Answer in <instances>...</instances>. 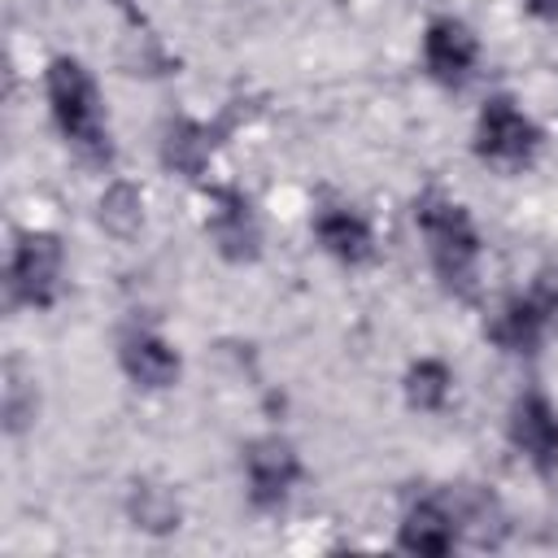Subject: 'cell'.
I'll return each mask as SVG.
<instances>
[{
	"instance_id": "1",
	"label": "cell",
	"mask_w": 558,
	"mask_h": 558,
	"mask_svg": "<svg viewBox=\"0 0 558 558\" xmlns=\"http://www.w3.org/2000/svg\"><path fill=\"white\" fill-rule=\"evenodd\" d=\"M414 227L427 240V262L440 279L445 292L471 301L480 288V257H484V240L466 214V205L449 201L445 192H423L414 201Z\"/></svg>"
},
{
	"instance_id": "2",
	"label": "cell",
	"mask_w": 558,
	"mask_h": 558,
	"mask_svg": "<svg viewBox=\"0 0 558 558\" xmlns=\"http://www.w3.org/2000/svg\"><path fill=\"white\" fill-rule=\"evenodd\" d=\"M44 87H48L52 122L65 135V144L78 148L87 161H109L113 157L109 122H105L100 87L87 74V65L74 61V57H52L48 70H44Z\"/></svg>"
},
{
	"instance_id": "3",
	"label": "cell",
	"mask_w": 558,
	"mask_h": 558,
	"mask_svg": "<svg viewBox=\"0 0 558 558\" xmlns=\"http://www.w3.org/2000/svg\"><path fill=\"white\" fill-rule=\"evenodd\" d=\"M541 153V126L523 113L514 96H488L475 118V157L497 170H523Z\"/></svg>"
},
{
	"instance_id": "4",
	"label": "cell",
	"mask_w": 558,
	"mask_h": 558,
	"mask_svg": "<svg viewBox=\"0 0 558 558\" xmlns=\"http://www.w3.org/2000/svg\"><path fill=\"white\" fill-rule=\"evenodd\" d=\"M61 266H65V253L52 231H22L9 257V301L48 310L61 292Z\"/></svg>"
},
{
	"instance_id": "5",
	"label": "cell",
	"mask_w": 558,
	"mask_h": 558,
	"mask_svg": "<svg viewBox=\"0 0 558 558\" xmlns=\"http://www.w3.org/2000/svg\"><path fill=\"white\" fill-rule=\"evenodd\" d=\"M244 480H248V501L257 510H279L288 493L301 480V453L288 436H257L244 445Z\"/></svg>"
},
{
	"instance_id": "6",
	"label": "cell",
	"mask_w": 558,
	"mask_h": 558,
	"mask_svg": "<svg viewBox=\"0 0 558 558\" xmlns=\"http://www.w3.org/2000/svg\"><path fill=\"white\" fill-rule=\"evenodd\" d=\"M506 436L514 445V453L536 471V475H558V410L545 392H523L510 405V423Z\"/></svg>"
},
{
	"instance_id": "7",
	"label": "cell",
	"mask_w": 558,
	"mask_h": 558,
	"mask_svg": "<svg viewBox=\"0 0 558 558\" xmlns=\"http://www.w3.org/2000/svg\"><path fill=\"white\" fill-rule=\"evenodd\" d=\"M423 65L440 87H449V92L466 87L480 65L475 31L462 17H432L423 31Z\"/></svg>"
},
{
	"instance_id": "8",
	"label": "cell",
	"mask_w": 558,
	"mask_h": 558,
	"mask_svg": "<svg viewBox=\"0 0 558 558\" xmlns=\"http://www.w3.org/2000/svg\"><path fill=\"white\" fill-rule=\"evenodd\" d=\"M214 214H209V240L227 262H257L262 253V222L253 201L240 187H214Z\"/></svg>"
},
{
	"instance_id": "9",
	"label": "cell",
	"mask_w": 558,
	"mask_h": 558,
	"mask_svg": "<svg viewBox=\"0 0 558 558\" xmlns=\"http://www.w3.org/2000/svg\"><path fill=\"white\" fill-rule=\"evenodd\" d=\"M118 362H122L126 379L135 388H148V392L170 388L179 379V371H183L179 349L170 340H161L157 331H148V327H135V331H126L118 340Z\"/></svg>"
},
{
	"instance_id": "10",
	"label": "cell",
	"mask_w": 558,
	"mask_h": 558,
	"mask_svg": "<svg viewBox=\"0 0 558 558\" xmlns=\"http://www.w3.org/2000/svg\"><path fill=\"white\" fill-rule=\"evenodd\" d=\"M227 131H231V118H222L214 126L196 122V118H170L161 131V166L174 174H187V179L205 174V166H209V157Z\"/></svg>"
},
{
	"instance_id": "11",
	"label": "cell",
	"mask_w": 558,
	"mask_h": 558,
	"mask_svg": "<svg viewBox=\"0 0 558 558\" xmlns=\"http://www.w3.org/2000/svg\"><path fill=\"white\" fill-rule=\"evenodd\" d=\"M462 541V523H458V510L436 501V497H423L405 510L401 527H397V545L405 554H427V558H440L449 554L453 545Z\"/></svg>"
},
{
	"instance_id": "12",
	"label": "cell",
	"mask_w": 558,
	"mask_h": 558,
	"mask_svg": "<svg viewBox=\"0 0 558 558\" xmlns=\"http://www.w3.org/2000/svg\"><path fill=\"white\" fill-rule=\"evenodd\" d=\"M314 235H318V244H323L336 262H344V266H366V262L375 257L371 222H366L357 209H349V205H323V209L314 214Z\"/></svg>"
},
{
	"instance_id": "13",
	"label": "cell",
	"mask_w": 558,
	"mask_h": 558,
	"mask_svg": "<svg viewBox=\"0 0 558 558\" xmlns=\"http://www.w3.org/2000/svg\"><path fill=\"white\" fill-rule=\"evenodd\" d=\"M545 336H549V323H545L541 305L532 301V292L510 296V301L493 314V323H488V340H493L501 353H523V357H532Z\"/></svg>"
},
{
	"instance_id": "14",
	"label": "cell",
	"mask_w": 558,
	"mask_h": 558,
	"mask_svg": "<svg viewBox=\"0 0 558 558\" xmlns=\"http://www.w3.org/2000/svg\"><path fill=\"white\" fill-rule=\"evenodd\" d=\"M449 392H453V371L440 357H418L405 371V401H410V410L436 414V410H445Z\"/></svg>"
},
{
	"instance_id": "15",
	"label": "cell",
	"mask_w": 558,
	"mask_h": 558,
	"mask_svg": "<svg viewBox=\"0 0 558 558\" xmlns=\"http://www.w3.org/2000/svg\"><path fill=\"white\" fill-rule=\"evenodd\" d=\"M100 227L118 240H131L144 227V196L135 183H109L100 196Z\"/></svg>"
},
{
	"instance_id": "16",
	"label": "cell",
	"mask_w": 558,
	"mask_h": 558,
	"mask_svg": "<svg viewBox=\"0 0 558 558\" xmlns=\"http://www.w3.org/2000/svg\"><path fill=\"white\" fill-rule=\"evenodd\" d=\"M131 519H135V527H144V532H174L179 527V501H174V493L170 488H161V484H135L131 488Z\"/></svg>"
},
{
	"instance_id": "17",
	"label": "cell",
	"mask_w": 558,
	"mask_h": 558,
	"mask_svg": "<svg viewBox=\"0 0 558 558\" xmlns=\"http://www.w3.org/2000/svg\"><path fill=\"white\" fill-rule=\"evenodd\" d=\"M0 410H4V432H9V436L26 432V427L35 423L39 392H35V379H26L17 362L4 366V401H0Z\"/></svg>"
},
{
	"instance_id": "18",
	"label": "cell",
	"mask_w": 558,
	"mask_h": 558,
	"mask_svg": "<svg viewBox=\"0 0 558 558\" xmlns=\"http://www.w3.org/2000/svg\"><path fill=\"white\" fill-rule=\"evenodd\" d=\"M532 301L541 305L549 331H558V266H545L536 270V283H532Z\"/></svg>"
},
{
	"instance_id": "19",
	"label": "cell",
	"mask_w": 558,
	"mask_h": 558,
	"mask_svg": "<svg viewBox=\"0 0 558 558\" xmlns=\"http://www.w3.org/2000/svg\"><path fill=\"white\" fill-rule=\"evenodd\" d=\"M523 9L541 22H558V0H523Z\"/></svg>"
}]
</instances>
